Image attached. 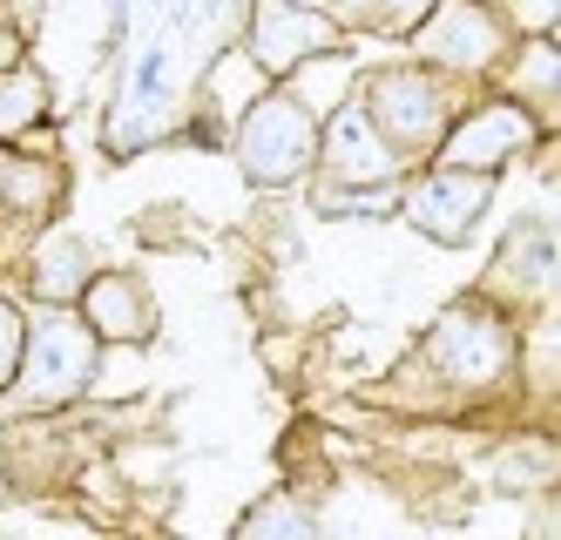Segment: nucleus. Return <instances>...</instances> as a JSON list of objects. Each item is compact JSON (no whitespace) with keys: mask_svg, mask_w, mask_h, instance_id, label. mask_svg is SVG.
<instances>
[{"mask_svg":"<svg viewBox=\"0 0 561 540\" xmlns=\"http://www.w3.org/2000/svg\"><path fill=\"white\" fill-rule=\"evenodd\" d=\"M0 176H8V162H0Z\"/></svg>","mask_w":561,"mask_h":540,"instance_id":"nucleus-19","label":"nucleus"},{"mask_svg":"<svg viewBox=\"0 0 561 540\" xmlns=\"http://www.w3.org/2000/svg\"><path fill=\"white\" fill-rule=\"evenodd\" d=\"M82 284H89V243H82V237H55V243H42V251H34L27 290H34L42 305H75V298H82Z\"/></svg>","mask_w":561,"mask_h":540,"instance_id":"nucleus-11","label":"nucleus"},{"mask_svg":"<svg viewBox=\"0 0 561 540\" xmlns=\"http://www.w3.org/2000/svg\"><path fill=\"white\" fill-rule=\"evenodd\" d=\"M345 14V27H373V34H407L433 0H332Z\"/></svg>","mask_w":561,"mask_h":540,"instance_id":"nucleus-14","label":"nucleus"},{"mask_svg":"<svg viewBox=\"0 0 561 540\" xmlns=\"http://www.w3.org/2000/svg\"><path fill=\"white\" fill-rule=\"evenodd\" d=\"M507 8H514L520 21H528V27H541V34L554 27V0H507Z\"/></svg>","mask_w":561,"mask_h":540,"instance_id":"nucleus-17","label":"nucleus"},{"mask_svg":"<svg viewBox=\"0 0 561 540\" xmlns=\"http://www.w3.org/2000/svg\"><path fill=\"white\" fill-rule=\"evenodd\" d=\"M82 311H89V331L108 345H129V338H149V305L136 277H89L82 284Z\"/></svg>","mask_w":561,"mask_h":540,"instance_id":"nucleus-10","label":"nucleus"},{"mask_svg":"<svg viewBox=\"0 0 561 540\" xmlns=\"http://www.w3.org/2000/svg\"><path fill=\"white\" fill-rule=\"evenodd\" d=\"M501 48H507V27L480 8V0H439V14L420 27V55L439 61V68H460V74L494 68Z\"/></svg>","mask_w":561,"mask_h":540,"instance_id":"nucleus-6","label":"nucleus"},{"mask_svg":"<svg viewBox=\"0 0 561 540\" xmlns=\"http://www.w3.org/2000/svg\"><path fill=\"white\" fill-rule=\"evenodd\" d=\"M311 156H318V122L298 95H264L237 129V162L251 183H291Z\"/></svg>","mask_w":561,"mask_h":540,"instance_id":"nucleus-3","label":"nucleus"},{"mask_svg":"<svg viewBox=\"0 0 561 540\" xmlns=\"http://www.w3.org/2000/svg\"><path fill=\"white\" fill-rule=\"evenodd\" d=\"M14 55H21V34H14V27H0V68H14Z\"/></svg>","mask_w":561,"mask_h":540,"instance_id":"nucleus-18","label":"nucleus"},{"mask_svg":"<svg viewBox=\"0 0 561 540\" xmlns=\"http://www.w3.org/2000/svg\"><path fill=\"white\" fill-rule=\"evenodd\" d=\"M514 358V338H507V324L494 311H480V305H460L433 324V338H426V365H439L454 386H494L501 371Z\"/></svg>","mask_w":561,"mask_h":540,"instance_id":"nucleus-4","label":"nucleus"},{"mask_svg":"<svg viewBox=\"0 0 561 540\" xmlns=\"http://www.w3.org/2000/svg\"><path fill=\"white\" fill-rule=\"evenodd\" d=\"M325 170H332L339 183H352V189H379V183L399 176V149L373 129L366 108L345 102V108L332 115V129H325Z\"/></svg>","mask_w":561,"mask_h":540,"instance_id":"nucleus-9","label":"nucleus"},{"mask_svg":"<svg viewBox=\"0 0 561 540\" xmlns=\"http://www.w3.org/2000/svg\"><path fill=\"white\" fill-rule=\"evenodd\" d=\"M554 68H561V55H554V41L541 34L528 55H514V102H528L541 122H554Z\"/></svg>","mask_w":561,"mask_h":540,"instance_id":"nucleus-13","label":"nucleus"},{"mask_svg":"<svg viewBox=\"0 0 561 540\" xmlns=\"http://www.w3.org/2000/svg\"><path fill=\"white\" fill-rule=\"evenodd\" d=\"M21 311L14 305H0V392H8L14 386V358H21Z\"/></svg>","mask_w":561,"mask_h":540,"instance_id":"nucleus-16","label":"nucleus"},{"mask_svg":"<svg viewBox=\"0 0 561 540\" xmlns=\"http://www.w3.org/2000/svg\"><path fill=\"white\" fill-rule=\"evenodd\" d=\"M95 379V331L82 318H42L21 331V358H14V386L27 405H61Z\"/></svg>","mask_w":561,"mask_h":540,"instance_id":"nucleus-1","label":"nucleus"},{"mask_svg":"<svg viewBox=\"0 0 561 540\" xmlns=\"http://www.w3.org/2000/svg\"><path fill=\"white\" fill-rule=\"evenodd\" d=\"M311 520L291 507V501H271V507H257V514H244L237 520V533H305Z\"/></svg>","mask_w":561,"mask_h":540,"instance_id":"nucleus-15","label":"nucleus"},{"mask_svg":"<svg viewBox=\"0 0 561 540\" xmlns=\"http://www.w3.org/2000/svg\"><path fill=\"white\" fill-rule=\"evenodd\" d=\"M447 142H439V162L447 170H480V176H494L507 170V162L528 149L535 136V122L520 102H480L473 115H460V129H439Z\"/></svg>","mask_w":561,"mask_h":540,"instance_id":"nucleus-5","label":"nucleus"},{"mask_svg":"<svg viewBox=\"0 0 561 540\" xmlns=\"http://www.w3.org/2000/svg\"><path fill=\"white\" fill-rule=\"evenodd\" d=\"M488 203H494V176H480V170H433V176L407 196V217H413L433 243H467Z\"/></svg>","mask_w":561,"mask_h":540,"instance_id":"nucleus-8","label":"nucleus"},{"mask_svg":"<svg viewBox=\"0 0 561 540\" xmlns=\"http://www.w3.org/2000/svg\"><path fill=\"white\" fill-rule=\"evenodd\" d=\"M48 115V81L34 74V68H0V142L8 136H21L27 122H42Z\"/></svg>","mask_w":561,"mask_h":540,"instance_id":"nucleus-12","label":"nucleus"},{"mask_svg":"<svg viewBox=\"0 0 561 540\" xmlns=\"http://www.w3.org/2000/svg\"><path fill=\"white\" fill-rule=\"evenodd\" d=\"M345 41L339 21H325L318 8H298V0H257V21H251V55L271 68V74H285L311 55H332Z\"/></svg>","mask_w":561,"mask_h":540,"instance_id":"nucleus-7","label":"nucleus"},{"mask_svg":"<svg viewBox=\"0 0 561 540\" xmlns=\"http://www.w3.org/2000/svg\"><path fill=\"white\" fill-rule=\"evenodd\" d=\"M358 108L373 115V129L399 156H426L439 142V129H447V89H439L426 68H379L366 81V102Z\"/></svg>","mask_w":561,"mask_h":540,"instance_id":"nucleus-2","label":"nucleus"}]
</instances>
